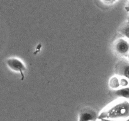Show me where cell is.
<instances>
[{
    "label": "cell",
    "mask_w": 129,
    "mask_h": 121,
    "mask_svg": "<svg viewBox=\"0 0 129 121\" xmlns=\"http://www.w3.org/2000/svg\"><path fill=\"white\" fill-rule=\"evenodd\" d=\"M114 49L117 53L121 55H129V42L123 39H120L115 42Z\"/></svg>",
    "instance_id": "3957f363"
},
{
    "label": "cell",
    "mask_w": 129,
    "mask_h": 121,
    "mask_svg": "<svg viewBox=\"0 0 129 121\" xmlns=\"http://www.w3.org/2000/svg\"><path fill=\"white\" fill-rule=\"evenodd\" d=\"M109 86L112 89H113L114 90L118 89L120 88V78L118 77L112 76L110 79L109 81Z\"/></svg>",
    "instance_id": "52a82bcc"
},
{
    "label": "cell",
    "mask_w": 129,
    "mask_h": 121,
    "mask_svg": "<svg viewBox=\"0 0 129 121\" xmlns=\"http://www.w3.org/2000/svg\"><path fill=\"white\" fill-rule=\"evenodd\" d=\"M129 117V101L121 98L108 106L98 116V118L126 119Z\"/></svg>",
    "instance_id": "6da1fadb"
},
{
    "label": "cell",
    "mask_w": 129,
    "mask_h": 121,
    "mask_svg": "<svg viewBox=\"0 0 129 121\" xmlns=\"http://www.w3.org/2000/svg\"><path fill=\"white\" fill-rule=\"evenodd\" d=\"M128 60H129V55H128Z\"/></svg>",
    "instance_id": "9a60e30c"
},
{
    "label": "cell",
    "mask_w": 129,
    "mask_h": 121,
    "mask_svg": "<svg viewBox=\"0 0 129 121\" xmlns=\"http://www.w3.org/2000/svg\"><path fill=\"white\" fill-rule=\"evenodd\" d=\"M125 121H129V117L127 118H126V119L125 120Z\"/></svg>",
    "instance_id": "4fadbf2b"
},
{
    "label": "cell",
    "mask_w": 129,
    "mask_h": 121,
    "mask_svg": "<svg viewBox=\"0 0 129 121\" xmlns=\"http://www.w3.org/2000/svg\"><path fill=\"white\" fill-rule=\"evenodd\" d=\"M120 33L125 37L129 40V24L123 26L120 29Z\"/></svg>",
    "instance_id": "ba28073f"
},
{
    "label": "cell",
    "mask_w": 129,
    "mask_h": 121,
    "mask_svg": "<svg viewBox=\"0 0 129 121\" xmlns=\"http://www.w3.org/2000/svg\"><path fill=\"white\" fill-rule=\"evenodd\" d=\"M6 64L11 71L20 73L21 80H23L25 78L24 73L26 71V68L22 60L16 57H10L6 59Z\"/></svg>",
    "instance_id": "7a4b0ae2"
},
{
    "label": "cell",
    "mask_w": 129,
    "mask_h": 121,
    "mask_svg": "<svg viewBox=\"0 0 129 121\" xmlns=\"http://www.w3.org/2000/svg\"><path fill=\"white\" fill-rule=\"evenodd\" d=\"M101 121H118L117 120H113V119H110V118H101Z\"/></svg>",
    "instance_id": "8fae6325"
},
{
    "label": "cell",
    "mask_w": 129,
    "mask_h": 121,
    "mask_svg": "<svg viewBox=\"0 0 129 121\" xmlns=\"http://www.w3.org/2000/svg\"><path fill=\"white\" fill-rule=\"evenodd\" d=\"M114 93L116 96L123 99L129 100V86L120 88L114 90Z\"/></svg>",
    "instance_id": "8992f818"
},
{
    "label": "cell",
    "mask_w": 129,
    "mask_h": 121,
    "mask_svg": "<svg viewBox=\"0 0 129 121\" xmlns=\"http://www.w3.org/2000/svg\"><path fill=\"white\" fill-rule=\"evenodd\" d=\"M120 88L129 86V79L124 77H122L120 78Z\"/></svg>",
    "instance_id": "9c48e42d"
},
{
    "label": "cell",
    "mask_w": 129,
    "mask_h": 121,
    "mask_svg": "<svg viewBox=\"0 0 129 121\" xmlns=\"http://www.w3.org/2000/svg\"><path fill=\"white\" fill-rule=\"evenodd\" d=\"M96 118L97 114L95 111L86 108L80 112L78 121H95Z\"/></svg>",
    "instance_id": "277c9868"
},
{
    "label": "cell",
    "mask_w": 129,
    "mask_h": 121,
    "mask_svg": "<svg viewBox=\"0 0 129 121\" xmlns=\"http://www.w3.org/2000/svg\"><path fill=\"white\" fill-rule=\"evenodd\" d=\"M117 73L122 77L129 79V63L125 61H120L116 66Z\"/></svg>",
    "instance_id": "5b68a950"
},
{
    "label": "cell",
    "mask_w": 129,
    "mask_h": 121,
    "mask_svg": "<svg viewBox=\"0 0 129 121\" xmlns=\"http://www.w3.org/2000/svg\"><path fill=\"white\" fill-rule=\"evenodd\" d=\"M125 9H126V10H127V11H129V3L128 4H127V6L125 7Z\"/></svg>",
    "instance_id": "7c38bea8"
},
{
    "label": "cell",
    "mask_w": 129,
    "mask_h": 121,
    "mask_svg": "<svg viewBox=\"0 0 129 121\" xmlns=\"http://www.w3.org/2000/svg\"><path fill=\"white\" fill-rule=\"evenodd\" d=\"M128 22H129V16L128 17Z\"/></svg>",
    "instance_id": "5bb4252c"
},
{
    "label": "cell",
    "mask_w": 129,
    "mask_h": 121,
    "mask_svg": "<svg viewBox=\"0 0 129 121\" xmlns=\"http://www.w3.org/2000/svg\"><path fill=\"white\" fill-rule=\"evenodd\" d=\"M102 2L105 5H111L114 4L117 0H101Z\"/></svg>",
    "instance_id": "30bf717a"
}]
</instances>
